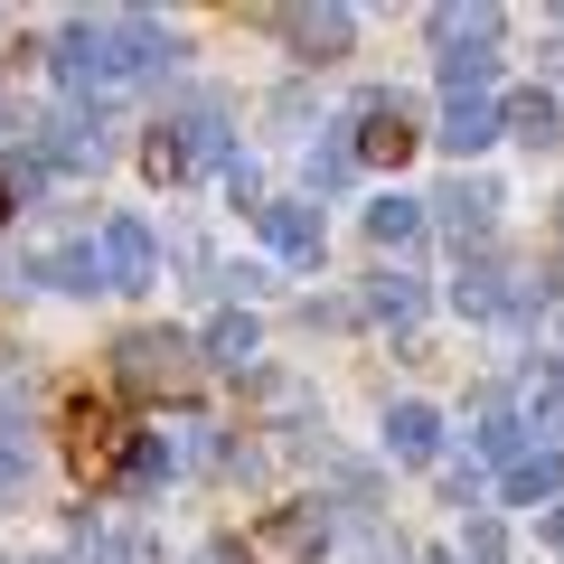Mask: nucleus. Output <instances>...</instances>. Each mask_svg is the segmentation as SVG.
<instances>
[{
	"label": "nucleus",
	"mask_w": 564,
	"mask_h": 564,
	"mask_svg": "<svg viewBox=\"0 0 564 564\" xmlns=\"http://www.w3.org/2000/svg\"><path fill=\"white\" fill-rule=\"evenodd\" d=\"M66 470H76L85 489H104V480H122V462H132V423H122V404L113 395H95V386H76L66 395Z\"/></svg>",
	"instance_id": "1"
},
{
	"label": "nucleus",
	"mask_w": 564,
	"mask_h": 564,
	"mask_svg": "<svg viewBox=\"0 0 564 564\" xmlns=\"http://www.w3.org/2000/svg\"><path fill=\"white\" fill-rule=\"evenodd\" d=\"M188 377H198V358H188L180 329H132V339H122V386H141V395H180Z\"/></svg>",
	"instance_id": "2"
},
{
	"label": "nucleus",
	"mask_w": 564,
	"mask_h": 564,
	"mask_svg": "<svg viewBox=\"0 0 564 564\" xmlns=\"http://www.w3.org/2000/svg\"><path fill=\"white\" fill-rule=\"evenodd\" d=\"M414 113L404 104H367V122H358V161H377V170H404L414 161Z\"/></svg>",
	"instance_id": "3"
},
{
	"label": "nucleus",
	"mask_w": 564,
	"mask_h": 564,
	"mask_svg": "<svg viewBox=\"0 0 564 564\" xmlns=\"http://www.w3.org/2000/svg\"><path fill=\"white\" fill-rule=\"evenodd\" d=\"M245 555H254V564H311V555H321V518H311V508L263 518L254 536H245Z\"/></svg>",
	"instance_id": "4"
},
{
	"label": "nucleus",
	"mask_w": 564,
	"mask_h": 564,
	"mask_svg": "<svg viewBox=\"0 0 564 564\" xmlns=\"http://www.w3.org/2000/svg\"><path fill=\"white\" fill-rule=\"evenodd\" d=\"M104 245H113V273H122V282H141V273H151V236H141V226H113Z\"/></svg>",
	"instance_id": "5"
},
{
	"label": "nucleus",
	"mask_w": 564,
	"mask_h": 564,
	"mask_svg": "<svg viewBox=\"0 0 564 564\" xmlns=\"http://www.w3.org/2000/svg\"><path fill=\"white\" fill-rule=\"evenodd\" d=\"M508 122H518L527 141H555V95H518V104H508Z\"/></svg>",
	"instance_id": "6"
},
{
	"label": "nucleus",
	"mask_w": 564,
	"mask_h": 564,
	"mask_svg": "<svg viewBox=\"0 0 564 564\" xmlns=\"http://www.w3.org/2000/svg\"><path fill=\"white\" fill-rule=\"evenodd\" d=\"M141 170H151V180H180V170H188V141L151 132V151H141Z\"/></svg>",
	"instance_id": "7"
},
{
	"label": "nucleus",
	"mask_w": 564,
	"mask_h": 564,
	"mask_svg": "<svg viewBox=\"0 0 564 564\" xmlns=\"http://www.w3.org/2000/svg\"><path fill=\"white\" fill-rule=\"evenodd\" d=\"M395 443L404 452H433V414H423V404H404V414H395Z\"/></svg>",
	"instance_id": "8"
},
{
	"label": "nucleus",
	"mask_w": 564,
	"mask_h": 564,
	"mask_svg": "<svg viewBox=\"0 0 564 564\" xmlns=\"http://www.w3.org/2000/svg\"><path fill=\"white\" fill-rule=\"evenodd\" d=\"M263 236H273V245H292V254H302V245H311V226L292 217V207H273V217H263Z\"/></svg>",
	"instance_id": "9"
},
{
	"label": "nucleus",
	"mask_w": 564,
	"mask_h": 564,
	"mask_svg": "<svg viewBox=\"0 0 564 564\" xmlns=\"http://www.w3.org/2000/svg\"><path fill=\"white\" fill-rule=\"evenodd\" d=\"M377 236H386V245H404V236H414V207L386 198V207H377Z\"/></svg>",
	"instance_id": "10"
},
{
	"label": "nucleus",
	"mask_w": 564,
	"mask_h": 564,
	"mask_svg": "<svg viewBox=\"0 0 564 564\" xmlns=\"http://www.w3.org/2000/svg\"><path fill=\"white\" fill-rule=\"evenodd\" d=\"M452 141H462V151H480V141H489V113H470V104H462V113H452Z\"/></svg>",
	"instance_id": "11"
},
{
	"label": "nucleus",
	"mask_w": 564,
	"mask_h": 564,
	"mask_svg": "<svg viewBox=\"0 0 564 564\" xmlns=\"http://www.w3.org/2000/svg\"><path fill=\"white\" fill-rule=\"evenodd\" d=\"M0 217H10V180H0Z\"/></svg>",
	"instance_id": "12"
}]
</instances>
